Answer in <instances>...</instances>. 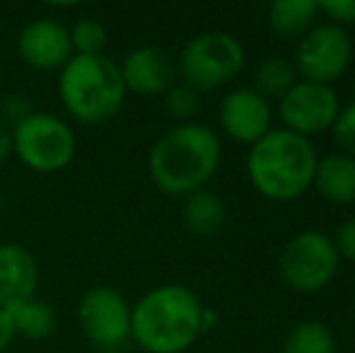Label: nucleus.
<instances>
[{"label":"nucleus","mask_w":355,"mask_h":353,"mask_svg":"<svg viewBox=\"0 0 355 353\" xmlns=\"http://www.w3.org/2000/svg\"><path fill=\"white\" fill-rule=\"evenodd\" d=\"M68 34L75 56H99L107 44V29L97 19H80Z\"/></svg>","instance_id":"nucleus-21"},{"label":"nucleus","mask_w":355,"mask_h":353,"mask_svg":"<svg viewBox=\"0 0 355 353\" xmlns=\"http://www.w3.org/2000/svg\"><path fill=\"white\" fill-rule=\"evenodd\" d=\"M319 12L329 15L334 24H355V0H324L319 3Z\"/></svg>","instance_id":"nucleus-25"},{"label":"nucleus","mask_w":355,"mask_h":353,"mask_svg":"<svg viewBox=\"0 0 355 353\" xmlns=\"http://www.w3.org/2000/svg\"><path fill=\"white\" fill-rule=\"evenodd\" d=\"M341 264L331 237L317 230H304L285 245L281 255V276L293 291L317 293L334 281Z\"/></svg>","instance_id":"nucleus-7"},{"label":"nucleus","mask_w":355,"mask_h":353,"mask_svg":"<svg viewBox=\"0 0 355 353\" xmlns=\"http://www.w3.org/2000/svg\"><path fill=\"white\" fill-rule=\"evenodd\" d=\"M244 46L227 32H206L193 37L179 56L177 71L191 89H215L234 80L244 68Z\"/></svg>","instance_id":"nucleus-5"},{"label":"nucleus","mask_w":355,"mask_h":353,"mask_svg":"<svg viewBox=\"0 0 355 353\" xmlns=\"http://www.w3.org/2000/svg\"><path fill=\"white\" fill-rule=\"evenodd\" d=\"M182 223L191 235L215 237L225 227V223H227V208H225V201L215 191L198 189V191L184 196Z\"/></svg>","instance_id":"nucleus-16"},{"label":"nucleus","mask_w":355,"mask_h":353,"mask_svg":"<svg viewBox=\"0 0 355 353\" xmlns=\"http://www.w3.org/2000/svg\"><path fill=\"white\" fill-rule=\"evenodd\" d=\"M39 266L22 245H0V307L34 298Z\"/></svg>","instance_id":"nucleus-14"},{"label":"nucleus","mask_w":355,"mask_h":353,"mask_svg":"<svg viewBox=\"0 0 355 353\" xmlns=\"http://www.w3.org/2000/svg\"><path fill=\"white\" fill-rule=\"evenodd\" d=\"M29 114H34V107H32V102H29L27 94L10 92L0 99V117H3V121L19 123L22 119H27Z\"/></svg>","instance_id":"nucleus-24"},{"label":"nucleus","mask_w":355,"mask_h":353,"mask_svg":"<svg viewBox=\"0 0 355 353\" xmlns=\"http://www.w3.org/2000/svg\"><path fill=\"white\" fill-rule=\"evenodd\" d=\"M75 133L66 121L46 112H34L12 126V153L37 172H58L75 157Z\"/></svg>","instance_id":"nucleus-6"},{"label":"nucleus","mask_w":355,"mask_h":353,"mask_svg":"<svg viewBox=\"0 0 355 353\" xmlns=\"http://www.w3.org/2000/svg\"><path fill=\"white\" fill-rule=\"evenodd\" d=\"M121 78L126 89L143 97L164 94L174 85L177 78V63L164 49L143 46L126 56L121 66Z\"/></svg>","instance_id":"nucleus-13"},{"label":"nucleus","mask_w":355,"mask_h":353,"mask_svg":"<svg viewBox=\"0 0 355 353\" xmlns=\"http://www.w3.org/2000/svg\"><path fill=\"white\" fill-rule=\"evenodd\" d=\"M220 123L237 143L254 146L271 131V107L257 89L239 87L225 94L220 102Z\"/></svg>","instance_id":"nucleus-11"},{"label":"nucleus","mask_w":355,"mask_h":353,"mask_svg":"<svg viewBox=\"0 0 355 353\" xmlns=\"http://www.w3.org/2000/svg\"><path fill=\"white\" fill-rule=\"evenodd\" d=\"M334 245H336L338 257H343V259H348V261H355V218L338 225Z\"/></svg>","instance_id":"nucleus-26"},{"label":"nucleus","mask_w":355,"mask_h":353,"mask_svg":"<svg viewBox=\"0 0 355 353\" xmlns=\"http://www.w3.org/2000/svg\"><path fill=\"white\" fill-rule=\"evenodd\" d=\"M85 336L99 349H114L131 336V305L109 286L89 288L78 305Z\"/></svg>","instance_id":"nucleus-9"},{"label":"nucleus","mask_w":355,"mask_h":353,"mask_svg":"<svg viewBox=\"0 0 355 353\" xmlns=\"http://www.w3.org/2000/svg\"><path fill=\"white\" fill-rule=\"evenodd\" d=\"M15 336H17V334H15L12 320H10L8 310H5V307H0V353L8 349L10 344H12Z\"/></svg>","instance_id":"nucleus-27"},{"label":"nucleus","mask_w":355,"mask_h":353,"mask_svg":"<svg viewBox=\"0 0 355 353\" xmlns=\"http://www.w3.org/2000/svg\"><path fill=\"white\" fill-rule=\"evenodd\" d=\"M297 85V71L290 61L281 56H271L257 68L254 76V89L261 94L263 99L278 97L283 99L285 94Z\"/></svg>","instance_id":"nucleus-20"},{"label":"nucleus","mask_w":355,"mask_h":353,"mask_svg":"<svg viewBox=\"0 0 355 353\" xmlns=\"http://www.w3.org/2000/svg\"><path fill=\"white\" fill-rule=\"evenodd\" d=\"M278 109H281V119L288 131L309 138L334 126L338 112H341V104H338L331 85L302 80L281 99Z\"/></svg>","instance_id":"nucleus-10"},{"label":"nucleus","mask_w":355,"mask_h":353,"mask_svg":"<svg viewBox=\"0 0 355 353\" xmlns=\"http://www.w3.org/2000/svg\"><path fill=\"white\" fill-rule=\"evenodd\" d=\"M314 187L331 203H355V157L346 153H334L317 160Z\"/></svg>","instance_id":"nucleus-15"},{"label":"nucleus","mask_w":355,"mask_h":353,"mask_svg":"<svg viewBox=\"0 0 355 353\" xmlns=\"http://www.w3.org/2000/svg\"><path fill=\"white\" fill-rule=\"evenodd\" d=\"M19 56L37 71H56L71 61V34L53 19H34L19 32Z\"/></svg>","instance_id":"nucleus-12"},{"label":"nucleus","mask_w":355,"mask_h":353,"mask_svg":"<svg viewBox=\"0 0 355 353\" xmlns=\"http://www.w3.org/2000/svg\"><path fill=\"white\" fill-rule=\"evenodd\" d=\"M317 15L319 3L314 0H276L268 8V24L278 37L297 39L312 29Z\"/></svg>","instance_id":"nucleus-17"},{"label":"nucleus","mask_w":355,"mask_h":353,"mask_svg":"<svg viewBox=\"0 0 355 353\" xmlns=\"http://www.w3.org/2000/svg\"><path fill=\"white\" fill-rule=\"evenodd\" d=\"M198 92L189 85H172L164 92V109L172 119L189 123V119L198 112Z\"/></svg>","instance_id":"nucleus-22"},{"label":"nucleus","mask_w":355,"mask_h":353,"mask_svg":"<svg viewBox=\"0 0 355 353\" xmlns=\"http://www.w3.org/2000/svg\"><path fill=\"white\" fill-rule=\"evenodd\" d=\"M331 131H334V141L341 146V150L346 155L355 157V102L338 112Z\"/></svg>","instance_id":"nucleus-23"},{"label":"nucleus","mask_w":355,"mask_h":353,"mask_svg":"<svg viewBox=\"0 0 355 353\" xmlns=\"http://www.w3.org/2000/svg\"><path fill=\"white\" fill-rule=\"evenodd\" d=\"M12 320L15 334H22L32 341H42L49 339L56 329V312L49 302L37 300V298H29V300H22L17 305L5 307Z\"/></svg>","instance_id":"nucleus-18"},{"label":"nucleus","mask_w":355,"mask_h":353,"mask_svg":"<svg viewBox=\"0 0 355 353\" xmlns=\"http://www.w3.org/2000/svg\"><path fill=\"white\" fill-rule=\"evenodd\" d=\"M220 138L201 123H179L155 141L148 155L153 184L169 196H189L203 189L220 165Z\"/></svg>","instance_id":"nucleus-1"},{"label":"nucleus","mask_w":355,"mask_h":353,"mask_svg":"<svg viewBox=\"0 0 355 353\" xmlns=\"http://www.w3.org/2000/svg\"><path fill=\"white\" fill-rule=\"evenodd\" d=\"M351 61L353 44L346 29L338 24H319L300 39L293 66L302 80L331 85L348 71Z\"/></svg>","instance_id":"nucleus-8"},{"label":"nucleus","mask_w":355,"mask_h":353,"mask_svg":"<svg viewBox=\"0 0 355 353\" xmlns=\"http://www.w3.org/2000/svg\"><path fill=\"white\" fill-rule=\"evenodd\" d=\"M317 153L309 138L281 128L268 131L249 150L247 172L252 187L271 201H295L314 182Z\"/></svg>","instance_id":"nucleus-3"},{"label":"nucleus","mask_w":355,"mask_h":353,"mask_svg":"<svg viewBox=\"0 0 355 353\" xmlns=\"http://www.w3.org/2000/svg\"><path fill=\"white\" fill-rule=\"evenodd\" d=\"M281 353H336V339L327 325L307 320L288 332Z\"/></svg>","instance_id":"nucleus-19"},{"label":"nucleus","mask_w":355,"mask_h":353,"mask_svg":"<svg viewBox=\"0 0 355 353\" xmlns=\"http://www.w3.org/2000/svg\"><path fill=\"white\" fill-rule=\"evenodd\" d=\"M12 155V128L0 119V165Z\"/></svg>","instance_id":"nucleus-28"},{"label":"nucleus","mask_w":355,"mask_h":353,"mask_svg":"<svg viewBox=\"0 0 355 353\" xmlns=\"http://www.w3.org/2000/svg\"><path fill=\"white\" fill-rule=\"evenodd\" d=\"M215 325H218V312L211 310V307H203V312H201V334H203V332H211Z\"/></svg>","instance_id":"nucleus-29"},{"label":"nucleus","mask_w":355,"mask_h":353,"mask_svg":"<svg viewBox=\"0 0 355 353\" xmlns=\"http://www.w3.org/2000/svg\"><path fill=\"white\" fill-rule=\"evenodd\" d=\"M58 92L75 121L89 126L112 121L126 99L121 68L104 53L71 56L58 78Z\"/></svg>","instance_id":"nucleus-4"},{"label":"nucleus","mask_w":355,"mask_h":353,"mask_svg":"<svg viewBox=\"0 0 355 353\" xmlns=\"http://www.w3.org/2000/svg\"><path fill=\"white\" fill-rule=\"evenodd\" d=\"M201 312L196 293L164 283L131 307V336L148 353H184L201 336Z\"/></svg>","instance_id":"nucleus-2"}]
</instances>
